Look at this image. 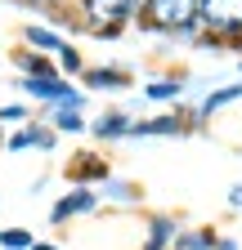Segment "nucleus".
Instances as JSON below:
<instances>
[{
    "mask_svg": "<svg viewBox=\"0 0 242 250\" xmlns=\"http://www.w3.org/2000/svg\"><path fill=\"white\" fill-rule=\"evenodd\" d=\"M148 18L153 27H166V31H189L197 18V0H148Z\"/></svg>",
    "mask_w": 242,
    "mask_h": 250,
    "instance_id": "f257e3e1",
    "label": "nucleus"
},
{
    "mask_svg": "<svg viewBox=\"0 0 242 250\" xmlns=\"http://www.w3.org/2000/svg\"><path fill=\"white\" fill-rule=\"evenodd\" d=\"M130 14H135L130 0H85V18H90V27H95L99 36L121 31V22H126Z\"/></svg>",
    "mask_w": 242,
    "mask_h": 250,
    "instance_id": "f03ea898",
    "label": "nucleus"
},
{
    "mask_svg": "<svg viewBox=\"0 0 242 250\" xmlns=\"http://www.w3.org/2000/svg\"><path fill=\"white\" fill-rule=\"evenodd\" d=\"M23 89L32 94V99H45L54 107H81V94L68 85V81H58V76H27Z\"/></svg>",
    "mask_w": 242,
    "mask_h": 250,
    "instance_id": "7ed1b4c3",
    "label": "nucleus"
},
{
    "mask_svg": "<svg viewBox=\"0 0 242 250\" xmlns=\"http://www.w3.org/2000/svg\"><path fill=\"white\" fill-rule=\"evenodd\" d=\"M197 18L216 31H242V0H197Z\"/></svg>",
    "mask_w": 242,
    "mask_h": 250,
    "instance_id": "20e7f679",
    "label": "nucleus"
},
{
    "mask_svg": "<svg viewBox=\"0 0 242 250\" xmlns=\"http://www.w3.org/2000/svg\"><path fill=\"white\" fill-rule=\"evenodd\" d=\"M90 210H99V192H95V188H72V192H68L63 201H54L49 219H54V224H68V219L90 214Z\"/></svg>",
    "mask_w": 242,
    "mask_h": 250,
    "instance_id": "39448f33",
    "label": "nucleus"
},
{
    "mask_svg": "<svg viewBox=\"0 0 242 250\" xmlns=\"http://www.w3.org/2000/svg\"><path fill=\"white\" fill-rule=\"evenodd\" d=\"M162 134H184V121L179 116H153V121L130 125V139H162Z\"/></svg>",
    "mask_w": 242,
    "mask_h": 250,
    "instance_id": "423d86ee",
    "label": "nucleus"
},
{
    "mask_svg": "<svg viewBox=\"0 0 242 250\" xmlns=\"http://www.w3.org/2000/svg\"><path fill=\"white\" fill-rule=\"evenodd\" d=\"M175 237H179V224H175L170 214H157L153 224H148V241H144V250H170Z\"/></svg>",
    "mask_w": 242,
    "mask_h": 250,
    "instance_id": "0eeeda50",
    "label": "nucleus"
},
{
    "mask_svg": "<svg viewBox=\"0 0 242 250\" xmlns=\"http://www.w3.org/2000/svg\"><path fill=\"white\" fill-rule=\"evenodd\" d=\"M130 116L126 112H108V116H99L95 121V139H130Z\"/></svg>",
    "mask_w": 242,
    "mask_h": 250,
    "instance_id": "6e6552de",
    "label": "nucleus"
},
{
    "mask_svg": "<svg viewBox=\"0 0 242 250\" xmlns=\"http://www.w3.org/2000/svg\"><path fill=\"white\" fill-rule=\"evenodd\" d=\"M216 232L211 228H193V232H184L179 228V237H175V250H216Z\"/></svg>",
    "mask_w": 242,
    "mask_h": 250,
    "instance_id": "1a4fd4ad",
    "label": "nucleus"
},
{
    "mask_svg": "<svg viewBox=\"0 0 242 250\" xmlns=\"http://www.w3.org/2000/svg\"><path fill=\"white\" fill-rule=\"evenodd\" d=\"M27 147H54V130H18L9 139V152H27Z\"/></svg>",
    "mask_w": 242,
    "mask_h": 250,
    "instance_id": "9d476101",
    "label": "nucleus"
},
{
    "mask_svg": "<svg viewBox=\"0 0 242 250\" xmlns=\"http://www.w3.org/2000/svg\"><path fill=\"white\" fill-rule=\"evenodd\" d=\"M49 125H54V130H63V134H81L85 130V116H81V107H54Z\"/></svg>",
    "mask_w": 242,
    "mask_h": 250,
    "instance_id": "9b49d317",
    "label": "nucleus"
},
{
    "mask_svg": "<svg viewBox=\"0 0 242 250\" xmlns=\"http://www.w3.org/2000/svg\"><path fill=\"white\" fill-rule=\"evenodd\" d=\"M85 81L95 89H121V85H126V72H117V67H90Z\"/></svg>",
    "mask_w": 242,
    "mask_h": 250,
    "instance_id": "f8f14e48",
    "label": "nucleus"
},
{
    "mask_svg": "<svg viewBox=\"0 0 242 250\" xmlns=\"http://www.w3.org/2000/svg\"><path fill=\"white\" fill-rule=\"evenodd\" d=\"M103 192H108L112 201H121V206H135V201H139V188L126 183V179H103Z\"/></svg>",
    "mask_w": 242,
    "mask_h": 250,
    "instance_id": "ddd939ff",
    "label": "nucleus"
},
{
    "mask_svg": "<svg viewBox=\"0 0 242 250\" xmlns=\"http://www.w3.org/2000/svg\"><path fill=\"white\" fill-rule=\"evenodd\" d=\"M233 99H242V85H229V89H216L211 99L202 103V116H211V112H220L224 103H233Z\"/></svg>",
    "mask_w": 242,
    "mask_h": 250,
    "instance_id": "4468645a",
    "label": "nucleus"
},
{
    "mask_svg": "<svg viewBox=\"0 0 242 250\" xmlns=\"http://www.w3.org/2000/svg\"><path fill=\"white\" fill-rule=\"evenodd\" d=\"M27 41H32V45H45V49H68V41L63 36H54V31H45V27H27Z\"/></svg>",
    "mask_w": 242,
    "mask_h": 250,
    "instance_id": "2eb2a0df",
    "label": "nucleus"
},
{
    "mask_svg": "<svg viewBox=\"0 0 242 250\" xmlns=\"http://www.w3.org/2000/svg\"><path fill=\"white\" fill-rule=\"evenodd\" d=\"M0 246L5 250H32V232L27 228H5L0 232Z\"/></svg>",
    "mask_w": 242,
    "mask_h": 250,
    "instance_id": "dca6fc26",
    "label": "nucleus"
},
{
    "mask_svg": "<svg viewBox=\"0 0 242 250\" xmlns=\"http://www.w3.org/2000/svg\"><path fill=\"white\" fill-rule=\"evenodd\" d=\"M144 94H148V99H175V94H179V81H153Z\"/></svg>",
    "mask_w": 242,
    "mask_h": 250,
    "instance_id": "f3484780",
    "label": "nucleus"
},
{
    "mask_svg": "<svg viewBox=\"0 0 242 250\" xmlns=\"http://www.w3.org/2000/svg\"><path fill=\"white\" fill-rule=\"evenodd\" d=\"M58 58H63V67H68V72H81V58H76L72 45H68V49H58Z\"/></svg>",
    "mask_w": 242,
    "mask_h": 250,
    "instance_id": "a211bd4d",
    "label": "nucleus"
},
{
    "mask_svg": "<svg viewBox=\"0 0 242 250\" xmlns=\"http://www.w3.org/2000/svg\"><path fill=\"white\" fill-rule=\"evenodd\" d=\"M0 121H27V107L9 103V107H0Z\"/></svg>",
    "mask_w": 242,
    "mask_h": 250,
    "instance_id": "6ab92c4d",
    "label": "nucleus"
},
{
    "mask_svg": "<svg viewBox=\"0 0 242 250\" xmlns=\"http://www.w3.org/2000/svg\"><path fill=\"white\" fill-rule=\"evenodd\" d=\"M229 206H233V210H242V183H238V188H229Z\"/></svg>",
    "mask_w": 242,
    "mask_h": 250,
    "instance_id": "aec40b11",
    "label": "nucleus"
},
{
    "mask_svg": "<svg viewBox=\"0 0 242 250\" xmlns=\"http://www.w3.org/2000/svg\"><path fill=\"white\" fill-rule=\"evenodd\" d=\"M216 250H238V246H233L229 237H220V241H216Z\"/></svg>",
    "mask_w": 242,
    "mask_h": 250,
    "instance_id": "412c9836",
    "label": "nucleus"
},
{
    "mask_svg": "<svg viewBox=\"0 0 242 250\" xmlns=\"http://www.w3.org/2000/svg\"><path fill=\"white\" fill-rule=\"evenodd\" d=\"M32 250H58V246H49V241H32Z\"/></svg>",
    "mask_w": 242,
    "mask_h": 250,
    "instance_id": "4be33fe9",
    "label": "nucleus"
}]
</instances>
